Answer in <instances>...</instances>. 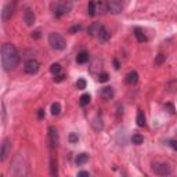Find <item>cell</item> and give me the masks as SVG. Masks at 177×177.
Instances as JSON below:
<instances>
[{"label":"cell","mask_w":177,"mask_h":177,"mask_svg":"<svg viewBox=\"0 0 177 177\" xmlns=\"http://www.w3.org/2000/svg\"><path fill=\"white\" fill-rule=\"evenodd\" d=\"M19 64V55L14 44L4 43L2 46V67L4 71H14Z\"/></svg>","instance_id":"cell-1"},{"label":"cell","mask_w":177,"mask_h":177,"mask_svg":"<svg viewBox=\"0 0 177 177\" xmlns=\"http://www.w3.org/2000/svg\"><path fill=\"white\" fill-rule=\"evenodd\" d=\"M11 173L14 176H26L28 174V163H26L25 158L21 154L13 161Z\"/></svg>","instance_id":"cell-2"},{"label":"cell","mask_w":177,"mask_h":177,"mask_svg":"<svg viewBox=\"0 0 177 177\" xmlns=\"http://www.w3.org/2000/svg\"><path fill=\"white\" fill-rule=\"evenodd\" d=\"M48 44L54 50H64L67 47V41H65L64 36L57 32H51L48 35Z\"/></svg>","instance_id":"cell-3"},{"label":"cell","mask_w":177,"mask_h":177,"mask_svg":"<svg viewBox=\"0 0 177 177\" xmlns=\"http://www.w3.org/2000/svg\"><path fill=\"white\" fill-rule=\"evenodd\" d=\"M72 10V3L69 0H58L54 6V14L55 17H62L68 14Z\"/></svg>","instance_id":"cell-4"},{"label":"cell","mask_w":177,"mask_h":177,"mask_svg":"<svg viewBox=\"0 0 177 177\" xmlns=\"http://www.w3.org/2000/svg\"><path fill=\"white\" fill-rule=\"evenodd\" d=\"M152 172L158 176H169L172 174V168L165 162H155L152 163Z\"/></svg>","instance_id":"cell-5"},{"label":"cell","mask_w":177,"mask_h":177,"mask_svg":"<svg viewBox=\"0 0 177 177\" xmlns=\"http://www.w3.org/2000/svg\"><path fill=\"white\" fill-rule=\"evenodd\" d=\"M122 8H123V4H122V0H107V10L111 13V14H120L122 13Z\"/></svg>","instance_id":"cell-6"},{"label":"cell","mask_w":177,"mask_h":177,"mask_svg":"<svg viewBox=\"0 0 177 177\" xmlns=\"http://www.w3.org/2000/svg\"><path fill=\"white\" fill-rule=\"evenodd\" d=\"M39 68H40V65H39V62H37L36 60H28L25 62V65H24V71H25V74L28 75H35V74H37L39 72Z\"/></svg>","instance_id":"cell-7"},{"label":"cell","mask_w":177,"mask_h":177,"mask_svg":"<svg viewBox=\"0 0 177 177\" xmlns=\"http://www.w3.org/2000/svg\"><path fill=\"white\" fill-rule=\"evenodd\" d=\"M11 152V140L8 137H6L2 143V150H0V161H6V158L8 157V154Z\"/></svg>","instance_id":"cell-8"},{"label":"cell","mask_w":177,"mask_h":177,"mask_svg":"<svg viewBox=\"0 0 177 177\" xmlns=\"http://www.w3.org/2000/svg\"><path fill=\"white\" fill-rule=\"evenodd\" d=\"M14 8H15V3H14V2L7 3V4L3 7V11H2V19H3V22H7V21H8L13 17Z\"/></svg>","instance_id":"cell-9"},{"label":"cell","mask_w":177,"mask_h":177,"mask_svg":"<svg viewBox=\"0 0 177 177\" xmlns=\"http://www.w3.org/2000/svg\"><path fill=\"white\" fill-rule=\"evenodd\" d=\"M48 140H50V144L53 148H57L60 144V136H58V131L54 126L48 127Z\"/></svg>","instance_id":"cell-10"},{"label":"cell","mask_w":177,"mask_h":177,"mask_svg":"<svg viewBox=\"0 0 177 177\" xmlns=\"http://www.w3.org/2000/svg\"><path fill=\"white\" fill-rule=\"evenodd\" d=\"M98 94L101 98L109 101V100H112L113 96H115V90H113V87H111V86H105V87H102L101 90H100Z\"/></svg>","instance_id":"cell-11"},{"label":"cell","mask_w":177,"mask_h":177,"mask_svg":"<svg viewBox=\"0 0 177 177\" xmlns=\"http://www.w3.org/2000/svg\"><path fill=\"white\" fill-rule=\"evenodd\" d=\"M22 18H24V22H25V25H26V26H32L33 24H35V21H36L35 13H33L30 8H26L25 11H24Z\"/></svg>","instance_id":"cell-12"},{"label":"cell","mask_w":177,"mask_h":177,"mask_svg":"<svg viewBox=\"0 0 177 177\" xmlns=\"http://www.w3.org/2000/svg\"><path fill=\"white\" fill-rule=\"evenodd\" d=\"M101 28H102V25L100 22H93L91 25H90L89 28H87V33L90 35V36H98V33H100V30H101Z\"/></svg>","instance_id":"cell-13"},{"label":"cell","mask_w":177,"mask_h":177,"mask_svg":"<svg viewBox=\"0 0 177 177\" xmlns=\"http://www.w3.org/2000/svg\"><path fill=\"white\" fill-rule=\"evenodd\" d=\"M98 40H100V43H107L109 39H111V32L108 29H107L105 26H102L101 28V30H100V33H98Z\"/></svg>","instance_id":"cell-14"},{"label":"cell","mask_w":177,"mask_h":177,"mask_svg":"<svg viewBox=\"0 0 177 177\" xmlns=\"http://www.w3.org/2000/svg\"><path fill=\"white\" fill-rule=\"evenodd\" d=\"M91 127H93V130L94 131H101L104 129V122H102V119L100 116H96L94 119L91 120Z\"/></svg>","instance_id":"cell-15"},{"label":"cell","mask_w":177,"mask_h":177,"mask_svg":"<svg viewBox=\"0 0 177 177\" xmlns=\"http://www.w3.org/2000/svg\"><path fill=\"white\" fill-rule=\"evenodd\" d=\"M137 82H138V74L136 71H130L129 74L126 75V83L130 86H133V85H136Z\"/></svg>","instance_id":"cell-16"},{"label":"cell","mask_w":177,"mask_h":177,"mask_svg":"<svg viewBox=\"0 0 177 177\" xmlns=\"http://www.w3.org/2000/svg\"><path fill=\"white\" fill-rule=\"evenodd\" d=\"M89 60H90V55L86 50H82L80 53L76 55V62L78 64H86V62H89Z\"/></svg>","instance_id":"cell-17"},{"label":"cell","mask_w":177,"mask_h":177,"mask_svg":"<svg viewBox=\"0 0 177 177\" xmlns=\"http://www.w3.org/2000/svg\"><path fill=\"white\" fill-rule=\"evenodd\" d=\"M133 32H134V36H136L137 41H140V43H145L147 41V36H145L144 30L141 28H134Z\"/></svg>","instance_id":"cell-18"},{"label":"cell","mask_w":177,"mask_h":177,"mask_svg":"<svg viewBox=\"0 0 177 177\" xmlns=\"http://www.w3.org/2000/svg\"><path fill=\"white\" fill-rule=\"evenodd\" d=\"M50 174L53 177L58 176V163H57V159L55 158L50 159Z\"/></svg>","instance_id":"cell-19"},{"label":"cell","mask_w":177,"mask_h":177,"mask_svg":"<svg viewBox=\"0 0 177 177\" xmlns=\"http://www.w3.org/2000/svg\"><path fill=\"white\" fill-rule=\"evenodd\" d=\"M75 162H76V165H78V166L85 165L86 162H89V155L86 154V152H82V154H79L78 157H76Z\"/></svg>","instance_id":"cell-20"},{"label":"cell","mask_w":177,"mask_h":177,"mask_svg":"<svg viewBox=\"0 0 177 177\" xmlns=\"http://www.w3.org/2000/svg\"><path fill=\"white\" fill-rule=\"evenodd\" d=\"M136 122L140 127H144L145 126V115L143 111H138L137 112V118H136Z\"/></svg>","instance_id":"cell-21"},{"label":"cell","mask_w":177,"mask_h":177,"mask_svg":"<svg viewBox=\"0 0 177 177\" xmlns=\"http://www.w3.org/2000/svg\"><path fill=\"white\" fill-rule=\"evenodd\" d=\"M61 71H62V67L58 62H54V64H51V67H50V72L53 74L54 76L55 75H60L61 74Z\"/></svg>","instance_id":"cell-22"},{"label":"cell","mask_w":177,"mask_h":177,"mask_svg":"<svg viewBox=\"0 0 177 177\" xmlns=\"http://www.w3.org/2000/svg\"><path fill=\"white\" fill-rule=\"evenodd\" d=\"M60 112H61V104L60 102H53L51 104V115L57 116V115H60Z\"/></svg>","instance_id":"cell-23"},{"label":"cell","mask_w":177,"mask_h":177,"mask_svg":"<svg viewBox=\"0 0 177 177\" xmlns=\"http://www.w3.org/2000/svg\"><path fill=\"white\" fill-rule=\"evenodd\" d=\"M131 143H133V144H136V145L143 144V143H144V137L141 136V134H138V133L133 134V136H131Z\"/></svg>","instance_id":"cell-24"},{"label":"cell","mask_w":177,"mask_h":177,"mask_svg":"<svg viewBox=\"0 0 177 177\" xmlns=\"http://www.w3.org/2000/svg\"><path fill=\"white\" fill-rule=\"evenodd\" d=\"M90 100H91L90 94H83L80 98H79V104H80V107H86L90 104Z\"/></svg>","instance_id":"cell-25"},{"label":"cell","mask_w":177,"mask_h":177,"mask_svg":"<svg viewBox=\"0 0 177 177\" xmlns=\"http://www.w3.org/2000/svg\"><path fill=\"white\" fill-rule=\"evenodd\" d=\"M87 14H89L90 17H94L96 15V2H93V0H90V2H89Z\"/></svg>","instance_id":"cell-26"},{"label":"cell","mask_w":177,"mask_h":177,"mask_svg":"<svg viewBox=\"0 0 177 177\" xmlns=\"http://www.w3.org/2000/svg\"><path fill=\"white\" fill-rule=\"evenodd\" d=\"M166 61V55L165 54H158L157 57H155V65H157V67H159V65H162L163 64V62Z\"/></svg>","instance_id":"cell-27"},{"label":"cell","mask_w":177,"mask_h":177,"mask_svg":"<svg viewBox=\"0 0 177 177\" xmlns=\"http://www.w3.org/2000/svg\"><path fill=\"white\" fill-rule=\"evenodd\" d=\"M86 80L85 79H78V82H76V87H78V90H85L86 89Z\"/></svg>","instance_id":"cell-28"},{"label":"cell","mask_w":177,"mask_h":177,"mask_svg":"<svg viewBox=\"0 0 177 177\" xmlns=\"http://www.w3.org/2000/svg\"><path fill=\"white\" fill-rule=\"evenodd\" d=\"M108 79H109V76H108V74H107V72H102V74L98 75V82H100V83L108 82Z\"/></svg>","instance_id":"cell-29"},{"label":"cell","mask_w":177,"mask_h":177,"mask_svg":"<svg viewBox=\"0 0 177 177\" xmlns=\"http://www.w3.org/2000/svg\"><path fill=\"white\" fill-rule=\"evenodd\" d=\"M68 140H69V143H78V140H79L78 133H71L68 136Z\"/></svg>","instance_id":"cell-30"},{"label":"cell","mask_w":177,"mask_h":177,"mask_svg":"<svg viewBox=\"0 0 177 177\" xmlns=\"http://www.w3.org/2000/svg\"><path fill=\"white\" fill-rule=\"evenodd\" d=\"M80 29H82L80 25H74L72 28H69V33H76V32H79Z\"/></svg>","instance_id":"cell-31"},{"label":"cell","mask_w":177,"mask_h":177,"mask_svg":"<svg viewBox=\"0 0 177 177\" xmlns=\"http://www.w3.org/2000/svg\"><path fill=\"white\" fill-rule=\"evenodd\" d=\"M44 115H46V113H44V109L43 108H40L39 111H37V118H39V119H43Z\"/></svg>","instance_id":"cell-32"},{"label":"cell","mask_w":177,"mask_h":177,"mask_svg":"<svg viewBox=\"0 0 177 177\" xmlns=\"http://www.w3.org/2000/svg\"><path fill=\"white\" fill-rule=\"evenodd\" d=\"M122 115H123V107H120V105H119V107H118V116H116V118H118V120L120 119V116H122Z\"/></svg>","instance_id":"cell-33"},{"label":"cell","mask_w":177,"mask_h":177,"mask_svg":"<svg viewBox=\"0 0 177 177\" xmlns=\"http://www.w3.org/2000/svg\"><path fill=\"white\" fill-rule=\"evenodd\" d=\"M64 78H65V76L64 75H55V78H54V80L55 82H62V80H64Z\"/></svg>","instance_id":"cell-34"},{"label":"cell","mask_w":177,"mask_h":177,"mask_svg":"<svg viewBox=\"0 0 177 177\" xmlns=\"http://www.w3.org/2000/svg\"><path fill=\"white\" fill-rule=\"evenodd\" d=\"M32 37H33V39H39V37H40V32H39V30H35V32H32Z\"/></svg>","instance_id":"cell-35"},{"label":"cell","mask_w":177,"mask_h":177,"mask_svg":"<svg viewBox=\"0 0 177 177\" xmlns=\"http://www.w3.org/2000/svg\"><path fill=\"white\" fill-rule=\"evenodd\" d=\"M169 145H170V147L173 148V150H177V143H176V141H169Z\"/></svg>","instance_id":"cell-36"},{"label":"cell","mask_w":177,"mask_h":177,"mask_svg":"<svg viewBox=\"0 0 177 177\" xmlns=\"http://www.w3.org/2000/svg\"><path fill=\"white\" fill-rule=\"evenodd\" d=\"M78 176H79V177H83V176H90V173H89V172L82 170V172H79V173H78Z\"/></svg>","instance_id":"cell-37"},{"label":"cell","mask_w":177,"mask_h":177,"mask_svg":"<svg viewBox=\"0 0 177 177\" xmlns=\"http://www.w3.org/2000/svg\"><path fill=\"white\" fill-rule=\"evenodd\" d=\"M115 68H116V69H119V62H118L116 60H115Z\"/></svg>","instance_id":"cell-38"},{"label":"cell","mask_w":177,"mask_h":177,"mask_svg":"<svg viewBox=\"0 0 177 177\" xmlns=\"http://www.w3.org/2000/svg\"><path fill=\"white\" fill-rule=\"evenodd\" d=\"M13 2H14V3H17V0H13Z\"/></svg>","instance_id":"cell-39"}]
</instances>
